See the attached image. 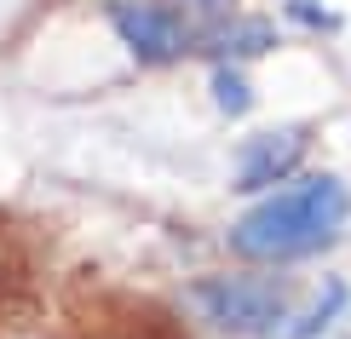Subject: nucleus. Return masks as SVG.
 Listing matches in <instances>:
<instances>
[{
  "instance_id": "nucleus-4",
  "label": "nucleus",
  "mask_w": 351,
  "mask_h": 339,
  "mask_svg": "<svg viewBox=\"0 0 351 339\" xmlns=\"http://www.w3.org/2000/svg\"><path fill=\"white\" fill-rule=\"evenodd\" d=\"M311 132L305 127H276V132H254L237 155V190H271L305 161Z\"/></svg>"
},
{
  "instance_id": "nucleus-5",
  "label": "nucleus",
  "mask_w": 351,
  "mask_h": 339,
  "mask_svg": "<svg viewBox=\"0 0 351 339\" xmlns=\"http://www.w3.org/2000/svg\"><path fill=\"white\" fill-rule=\"evenodd\" d=\"M276 29L259 23V18H225L213 29V35H202V47L208 52H237V58H254V52H271Z\"/></svg>"
},
{
  "instance_id": "nucleus-8",
  "label": "nucleus",
  "mask_w": 351,
  "mask_h": 339,
  "mask_svg": "<svg viewBox=\"0 0 351 339\" xmlns=\"http://www.w3.org/2000/svg\"><path fill=\"white\" fill-rule=\"evenodd\" d=\"M288 18H300V23H311V29H334V18H328V12L305 6V0H294V6H288Z\"/></svg>"
},
{
  "instance_id": "nucleus-6",
  "label": "nucleus",
  "mask_w": 351,
  "mask_h": 339,
  "mask_svg": "<svg viewBox=\"0 0 351 339\" xmlns=\"http://www.w3.org/2000/svg\"><path fill=\"white\" fill-rule=\"evenodd\" d=\"M346 299H351V293H346V282H323V288H317V299L305 305V311H300L294 322H288V328H276L271 339H317V334H323L334 316L346 311Z\"/></svg>"
},
{
  "instance_id": "nucleus-2",
  "label": "nucleus",
  "mask_w": 351,
  "mask_h": 339,
  "mask_svg": "<svg viewBox=\"0 0 351 339\" xmlns=\"http://www.w3.org/2000/svg\"><path fill=\"white\" fill-rule=\"evenodd\" d=\"M196 305L208 311V322L230 334H276L288 316V282L282 276H213L196 288Z\"/></svg>"
},
{
  "instance_id": "nucleus-7",
  "label": "nucleus",
  "mask_w": 351,
  "mask_h": 339,
  "mask_svg": "<svg viewBox=\"0 0 351 339\" xmlns=\"http://www.w3.org/2000/svg\"><path fill=\"white\" fill-rule=\"evenodd\" d=\"M213 98L225 115H247V104H254V92H247V81L237 75V69H219L213 75Z\"/></svg>"
},
{
  "instance_id": "nucleus-3",
  "label": "nucleus",
  "mask_w": 351,
  "mask_h": 339,
  "mask_svg": "<svg viewBox=\"0 0 351 339\" xmlns=\"http://www.w3.org/2000/svg\"><path fill=\"white\" fill-rule=\"evenodd\" d=\"M115 35L133 47V58L144 64H173V58L190 52V40H196V29L179 6H167V0H121V6L110 12Z\"/></svg>"
},
{
  "instance_id": "nucleus-1",
  "label": "nucleus",
  "mask_w": 351,
  "mask_h": 339,
  "mask_svg": "<svg viewBox=\"0 0 351 339\" xmlns=\"http://www.w3.org/2000/svg\"><path fill=\"white\" fill-rule=\"evenodd\" d=\"M351 218V196L334 173H317V179H294L288 190H276L271 201H259L247 218H237L230 230V247L242 259L259 264H282V259H305L317 247H328L340 225Z\"/></svg>"
}]
</instances>
